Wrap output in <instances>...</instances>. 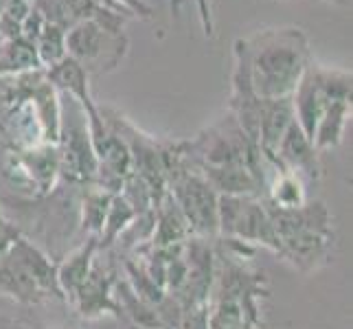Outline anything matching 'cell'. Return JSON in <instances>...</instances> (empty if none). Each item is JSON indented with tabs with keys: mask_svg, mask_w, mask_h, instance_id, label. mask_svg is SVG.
<instances>
[{
	"mask_svg": "<svg viewBox=\"0 0 353 329\" xmlns=\"http://www.w3.org/2000/svg\"><path fill=\"white\" fill-rule=\"evenodd\" d=\"M250 86L259 99H285L296 90L307 62V38L301 29H268L239 40Z\"/></svg>",
	"mask_w": 353,
	"mask_h": 329,
	"instance_id": "6da1fadb",
	"label": "cell"
},
{
	"mask_svg": "<svg viewBox=\"0 0 353 329\" xmlns=\"http://www.w3.org/2000/svg\"><path fill=\"white\" fill-rule=\"evenodd\" d=\"M265 209L281 241L279 257L290 261L303 275L330 263L336 235L332 213L321 200H307L299 209H276L265 202Z\"/></svg>",
	"mask_w": 353,
	"mask_h": 329,
	"instance_id": "7a4b0ae2",
	"label": "cell"
},
{
	"mask_svg": "<svg viewBox=\"0 0 353 329\" xmlns=\"http://www.w3.org/2000/svg\"><path fill=\"white\" fill-rule=\"evenodd\" d=\"M59 174L86 187H99V161L90 141L88 117L77 99L68 94V103H59Z\"/></svg>",
	"mask_w": 353,
	"mask_h": 329,
	"instance_id": "3957f363",
	"label": "cell"
},
{
	"mask_svg": "<svg viewBox=\"0 0 353 329\" xmlns=\"http://www.w3.org/2000/svg\"><path fill=\"white\" fill-rule=\"evenodd\" d=\"M167 193L187 217L193 237L215 239L220 235V193L209 185L200 169L189 165L187 156L167 174Z\"/></svg>",
	"mask_w": 353,
	"mask_h": 329,
	"instance_id": "277c9868",
	"label": "cell"
},
{
	"mask_svg": "<svg viewBox=\"0 0 353 329\" xmlns=\"http://www.w3.org/2000/svg\"><path fill=\"white\" fill-rule=\"evenodd\" d=\"M340 99H351L349 72L321 66L305 68L296 90L292 92V108H294V121L310 141L314 139L325 110Z\"/></svg>",
	"mask_w": 353,
	"mask_h": 329,
	"instance_id": "5b68a950",
	"label": "cell"
},
{
	"mask_svg": "<svg viewBox=\"0 0 353 329\" xmlns=\"http://www.w3.org/2000/svg\"><path fill=\"white\" fill-rule=\"evenodd\" d=\"M217 215H220L217 237H233L250 246H263L274 255L281 252V241H279L263 198L220 196Z\"/></svg>",
	"mask_w": 353,
	"mask_h": 329,
	"instance_id": "8992f818",
	"label": "cell"
},
{
	"mask_svg": "<svg viewBox=\"0 0 353 329\" xmlns=\"http://www.w3.org/2000/svg\"><path fill=\"white\" fill-rule=\"evenodd\" d=\"M7 172L16 178L18 185L29 189L31 196H48L55 189L57 180L62 178V174H59L57 145L42 143L29 150H9Z\"/></svg>",
	"mask_w": 353,
	"mask_h": 329,
	"instance_id": "52a82bcc",
	"label": "cell"
},
{
	"mask_svg": "<svg viewBox=\"0 0 353 329\" xmlns=\"http://www.w3.org/2000/svg\"><path fill=\"white\" fill-rule=\"evenodd\" d=\"M114 275L103 263H92V270L81 288L75 292L68 303H72L79 316L83 319H99L105 314L121 316L119 303L114 299Z\"/></svg>",
	"mask_w": 353,
	"mask_h": 329,
	"instance_id": "ba28073f",
	"label": "cell"
},
{
	"mask_svg": "<svg viewBox=\"0 0 353 329\" xmlns=\"http://www.w3.org/2000/svg\"><path fill=\"white\" fill-rule=\"evenodd\" d=\"M274 169L292 172L303 180L307 178L310 182H316L321 178L319 150L314 148V143L305 137V132L299 128L296 121H292L281 143H279L274 154Z\"/></svg>",
	"mask_w": 353,
	"mask_h": 329,
	"instance_id": "9c48e42d",
	"label": "cell"
},
{
	"mask_svg": "<svg viewBox=\"0 0 353 329\" xmlns=\"http://www.w3.org/2000/svg\"><path fill=\"white\" fill-rule=\"evenodd\" d=\"M292 121H294L292 97H285V99H261L257 143H259V152L265 158V163L274 165L276 148Z\"/></svg>",
	"mask_w": 353,
	"mask_h": 329,
	"instance_id": "30bf717a",
	"label": "cell"
},
{
	"mask_svg": "<svg viewBox=\"0 0 353 329\" xmlns=\"http://www.w3.org/2000/svg\"><path fill=\"white\" fill-rule=\"evenodd\" d=\"M7 255H11V257L33 277V281L40 286V290L46 297H55L64 301V295L57 283V263L48 257L40 246H35L27 237H20L14 246L7 250Z\"/></svg>",
	"mask_w": 353,
	"mask_h": 329,
	"instance_id": "8fae6325",
	"label": "cell"
},
{
	"mask_svg": "<svg viewBox=\"0 0 353 329\" xmlns=\"http://www.w3.org/2000/svg\"><path fill=\"white\" fill-rule=\"evenodd\" d=\"M189 237H193V233L187 217L182 215L176 200L169 193H165L163 200L154 206V230L148 243L154 248H165L185 243Z\"/></svg>",
	"mask_w": 353,
	"mask_h": 329,
	"instance_id": "7c38bea8",
	"label": "cell"
},
{
	"mask_svg": "<svg viewBox=\"0 0 353 329\" xmlns=\"http://www.w3.org/2000/svg\"><path fill=\"white\" fill-rule=\"evenodd\" d=\"M0 297H7L22 306H33L46 299L33 277L7 252L0 255Z\"/></svg>",
	"mask_w": 353,
	"mask_h": 329,
	"instance_id": "4fadbf2b",
	"label": "cell"
},
{
	"mask_svg": "<svg viewBox=\"0 0 353 329\" xmlns=\"http://www.w3.org/2000/svg\"><path fill=\"white\" fill-rule=\"evenodd\" d=\"M97 252H99V248H97V237L90 235L79 248L72 250L62 263H57V283L64 295V301H70L75 297V292L88 279Z\"/></svg>",
	"mask_w": 353,
	"mask_h": 329,
	"instance_id": "5bb4252c",
	"label": "cell"
},
{
	"mask_svg": "<svg viewBox=\"0 0 353 329\" xmlns=\"http://www.w3.org/2000/svg\"><path fill=\"white\" fill-rule=\"evenodd\" d=\"M263 200L276 209H299L307 202V189L301 176L276 169L272 180L265 185Z\"/></svg>",
	"mask_w": 353,
	"mask_h": 329,
	"instance_id": "9a60e30c",
	"label": "cell"
},
{
	"mask_svg": "<svg viewBox=\"0 0 353 329\" xmlns=\"http://www.w3.org/2000/svg\"><path fill=\"white\" fill-rule=\"evenodd\" d=\"M40 66L35 44L22 35L7 38L5 44H0V75H22V72L38 70Z\"/></svg>",
	"mask_w": 353,
	"mask_h": 329,
	"instance_id": "2e32d148",
	"label": "cell"
},
{
	"mask_svg": "<svg viewBox=\"0 0 353 329\" xmlns=\"http://www.w3.org/2000/svg\"><path fill=\"white\" fill-rule=\"evenodd\" d=\"M349 114H351V99L334 101L330 108H327L319 128H316V132H314V139H312L314 148L319 152L338 148L340 141H343Z\"/></svg>",
	"mask_w": 353,
	"mask_h": 329,
	"instance_id": "e0dca14e",
	"label": "cell"
},
{
	"mask_svg": "<svg viewBox=\"0 0 353 329\" xmlns=\"http://www.w3.org/2000/svg\"><path fill=\"white\" fill-rule=\"evenodd\" d=\"M134 217H137V211L125 202V198L121 196V193H114L112 204L105 215L103 228H101L99 237H97V248H99V252L114 246L119 237L125 233V228L134 222Z\"/></svg>",
	"mask_w": 353,
	"mask_h": 329,
	"instance_id": "ac0fdd59",
	"label": "cell"
},
{
	"mask_svg": "<svg viewBox=\"0 0 353 329\" xmlns=\"http://www.w3.org/2000/svg\"><path fill=\"white\" fill-rule=\"evenodd\" d=\"M114 193L101 187H88L81 200V228L86 230L88 237H99L108 209H110Z\"/></svg>",
	"mask_w": 353,
	"mask_h": 329,
	"instance_id": "d6986e66",
	"label": "cell"
},
{
	"mask_svg": "<svg viewBox=\"0 0 353 329\" xmlns=\"http://www.w3.org/2000/svg\"><path fill=\"white\" fill-rule=\"evenodd\" d=\"M125 275H128V286L132 288V292L141 301L148 303V306L156 308L158 303L165 299L167 292L158 286L148 272H145V268L141 266V261L137 257H132V259L125 261Z\"/></svg>",
	"mask_w": 353,
	"mask_h": 329,
	"instance_id": "ffe728a7",
	"label": "cell"
},
{
	"mask_svg": "<svg viewBox=\"0 0 353 329\" xmlns=\"http://www.w3.org/2000/svg\"><path fill=\"white\" fill-rule=\"evenodd\" d=\"M35 51H38L40 64L44 66H55L66 57V31L62 27L51 22H44V27L35 40Z\"/></svg>",
	"mask_w": 353,
	"mask_h": 329,
	"instance_id": "44dd1931",
	"label": "cell"
},
{
	"mask_svg": "<svg viewBox=\"0 0 353 329\" xmlns=\"http://www.w3.org/2000/svg\"><path fill=\"white\" fill-rule=\"evenodd\" d=\"M176 329H211L209 325V303L182 310Z\"/></svg>",
	"mask_w": 353,
	"mask_h": 329,
	"instance_id": "7402d4cb",
	"label": "cell"
},
{
	"mask_svg": "<svg viewBox=\"0 0 353 329\" xmlns=\"http://www.w3.org/2000/svg\"><path fill=\"white\" fill-rule=\"evenodd\" d=\"M22 237V230L0 209V255H5Z\"/></svg>",
	"mask_w": 353,
	"mask_h": 329,
	"instance_id": "603a6c76",
	"label": "cell"
},
{
	"mask_svg": "<svg viewBox=\"0 0 353 329\" xmlns=\"http://www.w3.org/2000/svg\"><path fill=\"white\" fill-rule=\"evenodd\" d=\"M7 3H9V0H0V14H3V11H5Z\"/></svg>",
	"mask_w": 353,
	"mask_h": 329,
	"instance_id": "cb8c5ba5",
	"label": "cell"
},
{
	"mask_svg": "<svg viewBox=\"0 0 353 329\" xmlns=\"http://www.w3.org/2000/svg\"><path fill=\"white\" fill-rule=\"evenodd\" d=\"M237 329H259V327H237Z\"/></svg>",
	"mask_w": 353,
	"mask_h": 329,
	"instance_id": "d4e9b609",
	"label": "cell"
}]
</instances>
